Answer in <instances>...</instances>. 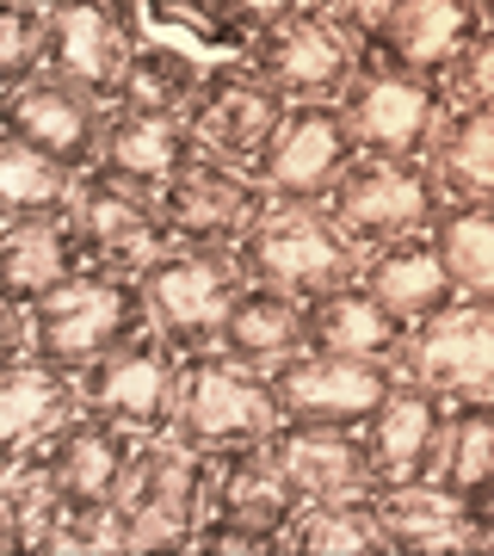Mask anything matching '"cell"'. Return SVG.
I'll return each mask as SVG.
<instances>
[{
  "mask_svg": "<svg viewBox=\"0 0 494 556\" xmlns=\"http://www.w3.org/2000/svg\"><path fill=\"white\" fill-rule=\"evenodd\" d=\"M395 13H402V0H328V20H334L358 50H371V43L390 31Z\"/></svg>",
  "mask_w": 494,
  "mask_h": 556,
  "instance_id": "41",
  "label": "cell"
},
{
  "mask_svg": "<svg viewBox=\"0 0 494 556\" xmlns=\"http://www.w3.org/2000/svg\"><path fill=\"white\" fill-rule=\"evenodd\" d=\"M217 346L254 371H273L278 358H291L296 346H309V303L296 291H278V285H241L236 309L223 321Z\"/></svg>",
  "mask_w": 494,
  "mask_h": 556,
  "instance_id": "28",
  "label": "cell"
},
{
  "mask_svg": "<svg viewBox=\"0 0 494 556\" xmlns=\"http://www.w3.org/2000/svg\"><path fill=\"white\" fill-rule=\"evenodd\" d=\"M50 68V0H0V93Z\"/></svg>",
  "mask_w": 494,
  "mask_h": 556,
  "instance_id": "37",
  "label": "cell"
},
{
  "mask_svg": "<svg viewBox=\"0 0 494 556\" xmlns=\"http://www.w3.org/2000/svg\"><path fill=\"white\" fill-rule=\"evenodd\" d=\"M87 266L93 260H87V241L75 229V211L0 223V298L7 303H43Z\"/></svg>",
  "mask_w": 494,
  "mask_h": 556,
  "instance_id": "26",
  "label": "cell"
},
{
  "mask_svg": "<svg viewBox=\"0 0 494 556\" xmlns=\"http://www.w3.org/2000/svg\"><path fill=\"white\" fill-rule=\"evenodd\" d=\"M241 7V20H248V31H266V25H278L284 20V13H296V7H303V0H236Z\"/></svg>",
  "mask_w": 494,
  "mask_h": 556,
  "instance_id": "42",
  "label": "cell"
},
{
  "mask_svg": "<svg viewBox=\"0 0 494 556\" xmlns=\"http://www.w3.org/2000/svg\"><path fill=\"white\" fill-rule=\"evenodd\" d=\"M284 112H291V93H278L248 56L211 62L198 100L186 105V118H192L204 155L229 161V167H248V174H254V161L266 155V142L278 137Z\"/></svg>",
  "mask_w": 494,
  "mask_h": 556,
  "instance_id": "10",
  "label": "cell"
},
{
  "mask_svg": "<svg viewBox=\"0 0 494 556\" xmlns=\"http://www.w3.org/2000/svg\"><path fill=\"white\" fill-rule=\"evenodd\" d=\"M68 507H62L56 482L43 477V464H7L0 470V551H56V532Z\"/></svg>",
  "mask_w": 494,
  "mask_h": 556,
  "instance_id": "34",
  "label": "cell"
},
{
  "mask_svg": "<svg viewBox=\"0 0 494 556\" xmlns=\"http://www.w3.org/2000/svg\"><path fill=\"white\" fill-rule=\"evenodd\" d=\"M204 68L211 62H198L186 43L142 38V50L112 87V105L118 112H186L198 100V87H204Z\"/></svg>",
  "mask_w": 494,
  "mask_h": 556,
  "instance_id": "31",
  "label": "cell"
},
{
  "mask_svg": "<svg viewBox=\"0 0 494 556\" xmlns=\"http://www.w3.org/2000/svg\"><path fill=\"white\" fill-rule=\"evenodd\" d=\"M482 551L494 556V507H489V526H482Z\"/></svg>",
  "mask_w": 494,
  "mask_h": 556,
  "instance_id": "43",
  "label": "cell"
},
{
  "mask_svg": "<svg viewBox=\"0 0 494 556\" xmlns=\"http://www.w3.org/2000/svg\"><path fill=\"white\" fill-rule=\"evenodd\" d=\"M241 56L291 100H340L365 68V50L328 20V7H309V0L278 25H266Z\"/></svg>",
  "mask_w": 494,
  "mask_h": 556,
  "instance_id": "14",
  "label": "cell"
},
{
  "mask_svg": "<svg viewBox=\"0 0 494 556\" xmlns=\"http://www.w3.org/2000/svg\"><path fill=\"white\" fill-rule=\"evenodd\" d=\"M142 433L118 427V420L80 408L68 427H62L50 445H43V477L56 482V495L68 514H87V507H112L124 501V482H130V464H137Z\"/></svg>",
  "mask_w": 494,
  "mask_h": 556,
  "instance_id": "19",
  "label": "cell"
},
{
  "mask_svg": "<svg viewBox=\"0 0 494 556\" xmlns=\"http://www.w3.org/2000/svg\"><path fill=\"white\" fill-rule=\"evenodd\" d=\"M75 192H80L75 167H62L56 155H43V149H31V142L0 137V223L75 211Z\"/></svg>",
  "mask_w": 494,
  "mask_h": 556,
  "instance_id": "33",
  "label": "cell"
},
{
  "mask_svg": "<svg viewBox=\"0 0 494 556\" xmlns=\"http://www.w3.org/2000/svg\"><path fill=\"white\" fill-rule=\"evenodd\" d=\"M161 211L174 223V241H186V248H229L236 254L241 241L259 229V217L273 211V192L248 167L204 155L161 192Z\"/></svg>",
  "mask_w": 494,
  "mask_h": 556,
  "instance_id": "18",
  "label": "cell"
},
{
  "mask_svg": "<svg viewBox=\"0 0 494 556\" xmlns=\"http://www.w3.org/2000/svg\"><path fill=\"white\" fill-rule=\"evenodd\" d=\"M75 378H80V402L93 415L118 420V427H130L142 439H155V433H174V420H179L186 346H174L161 328H149V334L112 346L105 358H93Z\"/></svg>",
  "mask_w": 494,
  "mask_h": 556,
  "instance_id": "7",
  "label": "cell"
},
{
  "mask_svg": "<svg viewBox=\"0 0 494 556\" xmlns=\"http://www.w3.org/2000/svg\"><path fill=\"white\" fill-rule=\"evenodd\" d=\"M278 420L284 415H278V396H273L266 371L229 358L223 346L186 353V396H179V420H174V433L186 445H198L204 457L266 445Z\"/></svg>",
  "mask_w": 494,
  "mask_h": 556,
  "instance_id": "5",
  "label": "cell"
},
{
  "mask_svg": "<svg viewBox=\"0 0 494 556\" xmlns=\"http://www.w3.org/2000/svg\"><path fill=\"white\" fill-rule=\"evenodd\" d=\"M118 551H137V532H130L124 501H112V507H87V514L62 519L56 556H118Z\"/></svg>",
  "mask_w": 494,
  "mask_h": 556,
  "instance_id": "39",
  "label": "cell"
},
{
  "mask_svg": "<svg viewBox=\"0 0 494 556\" xmlns=\"http://www.w3.org/2000/svg\"><path fill=\"white\" fill-rule=\"evenodd\" d=\"M476 7H482V20H489V25H494V0H476Z\"/></svg>",
  "mask_w": 494,
  "mask_h": 556,
  "instance_id": "44",
  "label": "cell"
},
{
  "mask_svg": "<svg viewBox=\"0 0 494 556\" xmlns=\"http://www.w3.org/2000/svg\"><path fill=\"white\" fill-rule=\"evenodd\" d=\"M204 161V142H198L192 118L186 112H118L112 105V124H105V149H99V167L137 192H167L186 167Z\"/></svg>",
  "mask_w": 494,
  "mask_h": 556,
  "instance_id": "24",
  "label": "cell"
},
{
  "mask_svg": "<svg viewBox=\"0 0 494 556\" xmlns=\"http://www.w3.org/2000/svg\"><path fill=\"white\" fill-rule=\"evenodd\" d=\"M439 482L464 501L494 507V396H452Z\"/></svg>",
  "mask_w": 494,
  "mask_h": 556,
  "instance_id": "32",
  "label": "cell"
},
{
  "mask_svg": "<svg viewBox=\"0 0 494 556\" xmlns=\"http://www.w3.org/2000/svg\"><path fill=\"white\" fill-rule=\"evenodd\" d=\"M241 266L229 248H186V241H174L167 254L142 273V291H149V316H155V328L174 346H186V353H198V346H217L223 321H229V309H236L241 298Z\"/></svg>",
  "mask_w": 494,
  "mask_h": 556,
  "instance_id": "8",
  "label": "cell"
},
{
  "mask_svg": "<svg viewBox=\"0 0 494 556\" xmlns=\"http://www.w3.org/2000/svg\"><path fill=\"white\" fill-rule=\"evenodd\" d=\"M402 371L439 396H494V298L457 291L445 309L415 321Z\"/></svg>",
  "mask_w": 494,
  "mask_h": 556,
  "instance_id": "16",
  "label": "cell"
},
{
  "mask_svg": "<svg viewBox=\"0 0 494 556\" xmlns=\"http://www.w3.org/2000/svg\"><path fill=\"white\" fill-rule=\"evenodd\" d=\"M353 137L365 155H433L439 124L452 118V87L427 75H402V68H377L365 62L358 80L340 93Z\"/></svg>",
  "mask_w": 494,
  "mask_h": 556,
  "instance_id": "13",
  "label": "cell"
},
{
  "mask_svg": "<svg viewBox=\"0 0 494 556\" xmlns=\"http://www.w3.org/2000/svg\"><path fill=\"white\" fill-rule=\"evenodd\" d=\"M155 328L149 316V291L137 273H112V266H87L80 278H68L62 291H50L43 303H31V334H38V358L62 365V371H87L93 358H105L112 346L137 340Z\"/></svg>",
  "mask_w": 494,
  "mask_h": 556,
  "instance_id": "1",
  "label": "cell"
},
{
  "mask_svg": "<svg viewBox=\"0 0 494 556\" xmlns=\"http://www.w3.org/2000/svg\"><path fill=\"white\" fill-rule=\"evenodd\" d=\"M142 13H149V25H161V31L192 38L198 50H236L241 56V50L254 43V31H248L236 0H142Z\"/></svg>",
  "mask_w": 494,
  "mask_h": 556,
  "instance_id": "38",
  "label": "cell"
},
{
  "mask_svg": "<svg viewBox=\"0 0 494 556\" xmlns=\"http://www.w3.org/2000/svg\"><path fill=\"white\" fill-rule=\"evenodd\" d=\"M482 25L489 20H482L476 0H402V13L365 50V62L402 68V75H427V80H452L464 50L482 38Z\"/></svg>",
  "mask_w": 494,
  "mask_h": 556,
  "instance_id": "23",
  "label": "cell"
},
{
  "mask_svg": "<svg viewBox=\"0 0 494 556\" xmlns=\"http://www.w3.org/2000/svg\"><path fill=\"white\" fill-rule=\"evenodd\" d=\"M358 278H365L390 309H402L408 321L433 316V309H445V303L457 298V278H452V266H445V254H439L433 229L402 236V241H390V248H371Z\"/></svg>",
  "mask_w": 494,
  "mask_h": 556,
  "instance_id": "29",
  "label": "cell"
},
{
  "mask_svg": "<svg viewBox=\"0 0 494 556\" xmlns=\"http://www.w3.org/2000/svg\"><path fill=\"white\" fill-rule=\"evenodd\" d=\"M445 199H452V192L439 186L427 155H358L353 167L334 179V192L321 204H328V217L371 254V248H390V241H402V236L433 229Z\"/></svg>",
  "mask_w": 494,
  "mask_h": 556,
  "instance_id": "3",
  "label": "cell"
},
{
  "mask_svg": "<svg viewBox=\"0 0 494 556\" xmlns=\"http://www.w3.org/2000/svg\"><path fill=\"white\" fill-rule=\"evenodd\" d=\"M211 507V457L179 433H155L137 445L124 514L137 532V551H198V526Z\"/></svg>",
  "mask_w": 494,
  "mask_h": 556,
  "instance_id": "6",
  "label": "cell"
},
{
  "mask_svg": "<svg viewBox=\"0 0 494 556\" xmlns=\"http://www.w3.org/2000/svg\"><path fill=\"white\" fill-rule=\"evenodd\" d=\"M309 7H328V0H309Z\"/></svg>",
  "mask_w": 494,
  "mask_h": 556,
  "instance_id": "45",
  "label": "cell"
},
{
  "mask_svg": "<svg viewBox=\"0 0 494 556\" xmlns=\"http://www.w3.org/2000/svg\"><path fill=\"white\" fill-rule=\"evenodd\" d=\"M105 124H112V100L80 87V80L43 68L38 80H25L13 93H0V137L31 142L43 155H56L62 167H99V149H105Z\"/></svg>",
  "mask_w": 494,
  "mask_h": 556,
  "instance_id": "12",
  "label": "cell"
},
{
  "mask_svg": "<svg viewBox=\"0 0 494 556\" xmlns=\"http://www.w3.org/2000/svg\"><path fill=\"white\" fill-rule=\"evenodd\" d=\"M273 396L284 420H334V427H365L377 415V402L402 383V365L358 353H328V346H296L291 358H278Z\"/></svg>",
  "mask_w": 494,
  "mask_h": 556,
  "instance_id": "11",
  "label": "cell"
},
{
  "mask_svg": "<svg viewBox=\"0 0 494 556\" xmlns=\"http://www.w3.org/2000/svg\"><path fill=\"white\" fill-rule=\"evenodd\" d=\"M452 100L457 105H482V112H494V25H482V38L464 50V62L452 68Z\"/></svg>",
  "mask_w": 494,
  "mask_h": 556,
  "instance_id": "40",
  "label": "cell"
},
{
  "mask_svg": "<svg viewBox=\"0 0 494 556\" xmlns=\"http://www.w3.org/2000/svg\"><path fill=\"white\" fill-rule=\"evenodd\" d=\"M433 174L452 199H494V112L482 105H452L433 142Z\"/></svg>",
  "mask_w": 494,
  "mask_h": 556,
  "instance_id": "35",
  "label": "cell"
},
{
  "mask_svg": "<svg viewBox=\"0 0 494 556\" xmlns=\"http://www.w3.org/2000/svg\"><path fill=\"white\" fill-rule=\"evenodd\" d=\"M303 303H309V346L402 365L415 321L402 316V309H390V303L377 298L365 278H353V285H334V291H316V298H303Z\"/></svg>",
  "mask_w": 494,
  "mask_h": 556,
  "instance_id": "27",
  "label": "cell"
},
{
  "mask_svg": "<svg viewBox=\"0 0 494 556\" xmlns=\"http://www.w3.org/2000/svg\"><path fill=\"white\" fill-rule=\"evenodd\" d=\"M377 514H383L390 551H408V556L482 551V526H489V507H482V501L452 495L439 477L383 482V489H377Z\"/></svg>",
  "mask_w": 494,
  "mask_h": 556,
  "instance_id": "25",
  "label": "cell"
},
{
  "mask_svg": "<svg viewBox=\"0 0 494 556\" xmlns=\"http://www.w3.org/2000/svg\"><path fill=\"white\" fill-rule=\"evenodd\" d=\"M266 452L278 470L296 482L303 501L334 495H377V464L365 445V427H334V420H278Z\"/></svg>",
  "mask_w": 494,
  "mask_h": 556,
  "instance_id": "20",
  "label": "cell"
},
{
  "mask_svg": "<svg viewBox=\"0 0 494 556\" xmlns=\"http://www.w3.org/2000/svg\"><path fill=\"white\" fill-rule=\"evenodd\" d=\"M80 408L87 402H80L75 371H62L50 358H13V365H0V470L43 457V445Z\"/></svg>",
  "mask_w": 494,
  "mask_h": 556,
  "instance_id": "22",
  "label": "cell"
},
{
  "mask_svg": "<svg viewBox=\"0 0 494 556\" xmlns=\"http://www.w3.org/2000/svg\"><path fill=\"white\" fill-rule=\"evenodd\" d=\"M296 507V482L278 470V457L266 445H241V452H217L211 457V507L198 526V551H284Z\"/></svg>",
  "mask_w": 494,
  "mask_h": 556,
  "instance_id": "4",
  "label": "cell"
},
{
  "mask_svg": "<svg viewBox=\"0 0 494 556\" xmlns=\"http://www.w3.org/2000/svg\"><path fill=\"white\" fill-rule=\"evenodd\" d=\"M445 415L452 396H439L433 383H420L402 371L390 396L377 402V415L365 420V445L377 464V489L383 482H427L439 477V452H445Z\"/></svg>",
  "mask_w": 494,
  "mask_h": 556,
  "instance_id": "21",
  "label": "cell"
},
{
  "mask_svg": "<svg viewBox=\"0 0 494 556\" xmlns=\"http://www.w3.org/2000/svg\"><path fill=\"white\" fill-rule=\"evenodd\" d=\"M75 229H80V241H87V260H93V266L137 273V278L174 248V223H167L155 192H137V186L112 179L105 167H87V174H80Z\"/></svg>",
  "mask_w": 494,
  "mask_h": 556,
  "instance_id": "15",
  "label": "cell"
},
{
  "mask_svg": "<svg viewBox=\"0 0 494 556\" xmlns=\"http://www.w3.org/2000/svg\"><path fill=\"white\" fill-rule=\"evenodd\" d=\"M433 241L457 291L494 298V199H445V211L433 217Z\"/></svg>",
  "mask_w": 494,
  "mask_h": 556,
  "instance_id": "36",
  "label": "cell"
},
{
  "mask_svg": "<svg viewBox=\"0 0 494 556\" xmlns=\"http://www.w3.org/2000/svg\"><path fill=\"white\" fill-rule=\"evenodd\" d=\"M236 266L254 285L316 298V291L353 285L365 273V248L328 217V204H273L254 236L236 248Z\"/></svg>",
  "mask_w": 494,
  "mask_h": 556,
  "instance_id": "2",
  "label": "cell"
},
{
  "mask_svg": "<svg viewBox=\"0 0 494 556\" xmlns=\"http://www.w3.org/2000/svg\"><path fill=\"white\" fill-rule=\"evenodd\" d=\"M291 556H365V551H390L377 495H334V501H303L284 532Z\"/></svg>",
  "mask_w": 494,
  "mask_h": 556,
  "instance_id": "30",
  "label": "cell"
},
{
  "mask_svg": "<svg viewBox=\"0 0 494 556\" xmlns=\"http://www.w3.org/2000/svg\"><path fill=\"white\" fill-rule=\"evenodd\" d=\"M358 155L365 149H358L340 100H291L278 137L254 161V179L273 192V204H321Z\"/></svg>",
  "mask_w": 494,
  "mask_h": 556,
  "instance_id": "9",
  "label": "cell"
},
{
  "mask_svg": "<svg viewBox=\"0 0 494 556\" xmlns=\"http://www.w3.org/2000/svg\"><path fill=\"white\" fill-rule=\"evenodd\" d=\"M142 38H149L142 0H50V68L105 100Z\"/></svg>",
  "mask_w": 494,
  "mask_h": 556,
  "instance_id": "17",
  "label": "cell"
}]
</instances>
